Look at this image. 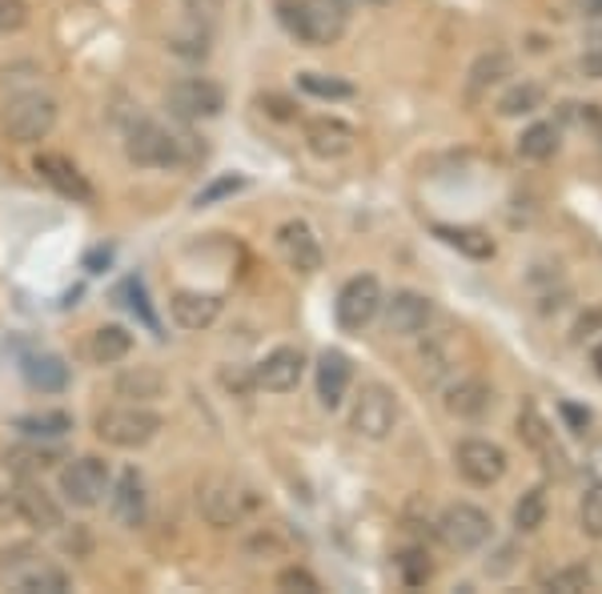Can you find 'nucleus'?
<instances>
[{
  "label": "nucleus",
  "mask_w": 602,
  "mask_h": 594,
  "mask_svg": "<svg viewBox=\"0 0 602 594\" xmlns=\"http://www.w3.org/2000/svg\"><path fill=\"white\" fill-rule=\"evenodd\" d=\"M282 21L302 45H333L350 25V0H282Z\"/></svg>",
  "instance_id": "nucleus-1"
},
{
  "label": "nucleus",
  "mask_w": 602,
  "mask_h": 594,
  "mask_svg": "<svg viewBox=\"0 0 602 594\" xmlns=\"http://www.w3.org/2000/svg\"><path fill=\"white\" fill-rule=\"evenodd\" d=\"M189 141L193 136H177L169 129H161L157 121H137L125 136V157L141 169H169V165H181L193 157Z\"/></svg>",
  "instance_id": "nucleus-2"
},
{
  "label": "nucleus",
  "mask_w": 602,
  "mask_h": 594,
  "mask_svg": "<svg viewBox=\"0 0 602 594\" xmlns=\"http://www.w3.org/2000/svg\"><path fill=\"white\" fill-rule=\"evenodd\" d=\"M0 582L13 586L21 594H64L69 591V574L61 567H52L37 550L28 546H13L0 555Z\"/></svg>",
  "instance_id": "nucleus-3"
},
{
  "label": "nucleus",
  "mask_w": 602,
  "mask_h": 594,
  "mask_svg": "<svg viewBox=\"0 0 602 594\" xmlns=\"http://www.w3.org/2000/svg\"><path fill=\"white\" fill-rule=\"evenodd\" d=\"M161 430V414H153L141 402L129 406H113L105 414H97V438L101 442L117 445V450H137V445L153 442Z\"/></svg>",
  "instance_id": "nucleus-4"
},
{
  "label": "nucleus",
  "mask_w": 602,
  "mask_h": 594,
  "mask_svg": "<svg viewBox=\"0 0 602 594\" xmlns=\"http://www.w3.org/2000/svg\"><path fill=\"white\" fill-rule=\"evenodd\" d=\"M57 129V100L49 93H21L4 105V133L16 145H37Z\"/></svg>",
  "instance_id": "nucleus-5"
},
{
  "label": "nucleus",
  "mask_w": 602,
  "mask_h": 594,
  "mask_svg": "<svg viewBox=\"0 0 602 594\" xmlns=\"http://www.w3.org/2000/svg\"><path fill=\"white\" fill-rule=\"evenodd\" d=\"M393 426H398V397L393 390L386 385L369 382L362 385V394L354 402V414H350V430L357 438H369V442H381V438H390Z\"/></svg>",
  "instance_id": "nucleus-6"
},
{
  "label": "nucleus",
  "mask_w": 602,
  "mask_h": 594,
  "mask_svg": "<svg viewBox=\"0 0 602 594\" xmlns=\"http://www.w3.org/2000/svg\"><path fill=\"white\" fill-rule=\"evenodd\" d=\"M378 310H381V285L378 277H369V273L350 277V282L342 285L338 301H333V318H338V325H342L345 334L366 330V325L378 318Z\"/></svg>",
  "instance_id": "nucleus-7"
},
{
  "label": "nucleus",
  "mask_w": 602,
  "mask_h": 594,
  "mask_svg": "<svg viewBox=\"0 0 602 594\" xmlns=\"http://www.w3.org/2000/svg\"><path fill=\"white\" fill-rule=\"evenodd\" d=\"M491 531H494L491 514L482 507H474V502H455L438 519V534H442V543L450 550H479V546L491 543Z\"/></svg>",
  "instance_id": "nucleus-8"
},
{
  "label": "nucleus",
  "mask_w": 602,
  "mask_h": 594,
  "mask_svg": "<svg viewBox=\"0 0 602 594\" xmlns=\"http://www.w3.org/2000/svg\"><path fill=\"white\" fill-rule=\"evenodd\" d=\"M61 495L64 502H73L81 510L97 507L101 498L109 495V462L93 459V454L69 462L61 471Z\"/></svg>",
  "instance_id": "nucleus-9"
},
{
  "label": "nucleus",
  "mask_w": 602,
  "mask_h": 594,
  "mask_svg": "<svg viewBox=\"0 0 602 594\" xmlns=\"http://www.w3.org/2000/svg\"><path fill=\"white\" fill-rule=\"evenodd\" d=\"M165 105L181 121H201V117H217L225 109V93L222 85H213L205 76H185L165 93Z\"/></svg>",
  "instance_id": "nucleus-10"
},
{
  "label": "nucleus",
  "mask_w": 602,
  "mask_h": 594,
  "mask_svg": "<svg viewBox=\"0 0 602 594\" xmlns=\"http://www.w3.org/2000/svg\"><path fill=\"white\" fill-rule=\"evenodd\" d=\"M455 466L470 486H494L506 474V450L486 438H467L455 450Z\"/></svg>",
  "instance_id": "nucleus-11"
},
{
  "label": "nucleus",
  "mask_w": 602,
  "mask_h": 594,
  "mask_svg": "<svg viewBox=\"0 0 602 594\" xmlns=\"http://www.w3.org/2000/svg\"><path fill=\"white\" fill-rule=\"evenodd\" d=\"M302 373H306V354L297 346H278L258 361L253 382H258L261 390H270V394H290V390H297Z\"/></svg>",
  "instance_id": "nucleus-12"
},
{
  "label": "nucleus",
  "mask_w": 602,
  "mask_h": 594,
  "mask_svg": "<svg viewBox=\"0 0 602 594\" xmlns=\"http://www.w3.org/2000/svg\"><path fill=\"white\" fill-rule=\"evenodd\" d=\"M381 306H386V325H390V334H398V337L422 334L434 318L430 297L418 294V289H398L390 301L381 297Z\"/></svg>",
  "instance_id": "nucleus-13"
},
{
  "label": "nucleus",
  "mask_w": 602,
  "mask_h": 594,
  "mask_svg": "<svg viewBox=\"0 0 602 594\" xmlns=\"http://www.w3.org/2000/svg\"><path fill=\"white\" fill-rule=\"evenodd\" d=\"M222 310H225L222 297L205 294V289H177L169 297V313L181 330H210L222 318Z\"/></svg>",
  "instance_id": "nucleus-14"
},
{
  "label": "nucleus",
  "mask_w": 602,
  "mask_h": 594,
  "mask_svg": "<svg viewBox=\"0 0 602 594\" xmlns=\"http://www.w3.org/2000/svg\"><path fill=\"white\" fill-rule=\"evenodd\" d=\"M33 169L40 174V181H49L61 198L69 201H93V186L85 181V174L76 169L69 157H61V153H37V162H33Z\"/></svg>",
  "instance_id": "nucleus-15"
},
{
  "label": "nucleus",
  "mask_w": 602,
  "mask_h": 594,
  "mask_svg": "<svg viewBox=\"0 0 602 594\" xmlns=\"http://www.w3.org/2000/svg\"><path fill=\"white\" fill-rule=\"evenodd\" d=\"M278 246H282L285 261H290L297 273H318L321 261H326L321 241L314 237V229H309L306 222H285L282 229H278Z\"/></svg>",
  "instance_id": "nucleus-16"
},
{
  "label": "nucleus",
  "mask_w": 602,
  "mask_h": 594,
  "mask_svg": "<svg viewBox=\"0 0 602 594\" xmlns=\"http://www.w3.org/2000/svg\"><path fill=\"white\" fill-rule=\"evenodd\" d=\"M13 510L28 526H37V531H61L64 526V510L57 507V498L45 495L37 483H21L13 490Z\"/></svg>",
  "instance_id": "nucleus-17"
},
{
  "label": "nucleus",
  "mask_w": 602,
  "mask_h": 594,
  "mask_svg": "<svg viewBox=\"0 0 602 594\" xmlns=\"http://www.w3.org/2000/svg\"><path fill=\"white\" fill-rule=\"evenodd\" d=\"M354 141L357 133L345 121H338V117H314V121H306V145L318 157H345L354 148Z\"/></svg>",
  "instance_id": "nucleus-18"
},
{
  "label": "nucleus",
  "mask_w": 602,
  "mask_h": 594,
  "mask_svg": "<svg viewBox=\"0 0 602 594\" xmlns=\"http://www.w3.org/2000/svg\"><path fill=\"white\" fill-rule=\"evenodd\" d=\"M350 378H354V366L345 358L342 349H326L318 358V397L326 409L342 406L345 390H350Z\"/></svg>",
  "instance_id": "nucleus-19"
},
{
  "label": "nucleus",
  "mask_w": 602,
  "mask_h": 594,
  "mask_svg": "<svg viewBox=\"0 0 602 594\" xmlns=\"http://www.w3.org/2000/svg\"><path fill=\"white\" fill-rule=\"evenodd\" d=\"M491 402H494L491 385L479 382V378H458V382L446 390V409H450L455 418H462V421L482 418V414L491 409Z\"/></svg>",
  "instance_id": "nucleus-20"
},
{
  "label": "nucleus",
  "mask_w": 602,
  "mask_h": 594,
  "mask_svg": "<svg viewBox=\"0 0 602 594\" xmlns=\"http://www.w3.org/2000/svg\"><path fill=\"white\" fill-rule=\"evenodd\" d=\"M109 495H113V519L121 522V526H141L145 522V483H141V474L125 471Z\"/></svg>",
  "instance_id": "nucleus-21"
},
{
  "label": "nucleus",
  "mask_w": 602,
  "mask_h": 594,
  "mask_svg": "<svg viewBox=\"0 0 602 594\" xmlns=\"http://www.w3.org/2000/svg\"><path fill=\"white\" fill-rule=\"evenodd\" d=\"M201 514L213 522V526H234L246 514V498L237 495L234 483H210L201 490Z\"/></svg>",
  "instance_id": "nucleus-22"
},
{
  "label": "nucleus",
  "mask_w": 602,
  "mask_h": 594,
  "mask_svg": "<svg viewBox=\"0 0 602 594\" xmlns=\"http://www.w3.org/2000/svg\"><path fill=\"white\" fill-rule=\"evenodd\" d=\"M21 370H25V382L33 385V390H40V394H61L64 385H69V366H64L57 354H45V349L28 354V358L21 361Z\"/></svg>",
  "instance_id": "nucleus-23"
},
{
  "label": "nucleus",
  "mask_w": 602,
  "mask_h": 594,
  "mask_svg": "<svg viewBox=\"0 0 602 594\" xmlns=\"http://www.w3.org/2000/svg\"><path fill=\"white\" fill-rule=\"evenodd\" d=\"M117 397H125V402H153V397L165 394V373L153 370V366H133V370H125L121 378H117Z\"/></svg>",
  "instance_id": "nucleus-24"
},
{
  "label": "nucleus",
  "mask_w": 602,
  "mask_h": 594,
  "mask_svg": "<svg viewBox=\"0 0 602 594\" xmlns=\"http://www.w3.org/2000/svg\"><path fill=\"white\" fill-rule=\"evenodd\" d=\"M434 237H442L446 246L458 249V253H467V258H474V261L494 258V241L482 234V229H474V225H434Z\"/></svg>",
  "instance_id": "nucleus-25"
},
{
  "label": "nucleus",
  "mask_w": 602,
  "mask_h": 594,
  "mask_svg": "<svg viewBox=\"0 0 602 594\" xmlns=\"http://www.w3.org/2000/svg\"><path fill=\"white\" fill-rule=\"evenodd\" d=\"M13 426L25 438H61V433L73 430V418L64 409H40V414H21Z\"/></svg>",
  "instance_id": "nucleus-26"
},
{
  "label": "nucleus",
  "mask_w": 602,
  "mask_h": 594,
  "mask_svg": "<svg viewBox=\"0 0 602 594\" xmlns=\"http://www.w3.org/2000/svg\"><path fill=\"white\" fill-rule=\"evenodd\" d=\"M93 358L101 366H113V361L129 358V349H133V334L125 330V325H101L97 334H93Z\"/></svg>",
  "instance_id": "nucleus-27"
},
{
  "label": "nucleus",
  "mask_w": 602,
  "mask_h": 594,
  "mask_svg": "<svg viewBox=\"0 0 602 594\" xmlns=\"http://www.w3.org/2000/svg\"><path fill=\"white\" fill-rule=\"evenodd\" d=\"M57 462H64V450L61 445H16V450H9L4 454V466H13V471H49V466H57Z\"/></svg>",
  "instance_id": "nucleus-28"
},
{
  "label": "nucleus",
  "mask_w": 602,
  "mask_h": 594,
  "mask_svg": "<svg viewBox=\"0 0 602 594\" xmlns=\"http://www.w3.org/2000/svg\"><path fill=\"white\" fill-rule=\"evenodd\" d=\"M554 148H558V124L551 121L530 124L527 133L518 136V153L527 162H546V157H554Z\"/></svg>",
  "instance_id": "nucleus-29"
},
{
  "label": "nucleus",
  "mask_w": 602,
  "mask_h": 594,
  "mask_svg": "<svg viewBox=\"0 0 602 594\" xmlns=\"http://www.w3.org/2000/svg\"><path fill=\"white\" fill-rule=\"evenodd\" d=\"M546 522V490L542 486H534V490H527V495L518 498L515 507V526L522 534H534Z\"/></svg>",
  "instance_id": "nucleus-30"
},
{
  "label": "nucleus",
  "mask_w": 602,
  "mask_h": 594,
  "mask_svg": "<svg viewBox=\"0 0 602 594\" xmlns=\"http://www.w3.org/2000/svg\"><path fill=\"white\" fill-rule=\"evenodd\" d=\"M297 85L306 88L309 97H321V100H350L354 97V85L342 81V76H326V73H302Z\"/></svg>",
  "instance_id": "nucleus-31"
},
{
  "label": "nucleus",
  "mask_w": 602,
  "mask_h": 594,
  "mask_svg": "<svg viewBox=\"0 0 602 594\" xmlns=\"http://www.w3.org/2000/svg\"><path fill=\"white\" fill-rule=\"evenodd\" d=\"M506 73H510V57H506V52H486V57H479L474 69H470V93H482L486 85L503 81Z\"/></svg>",
  "instance_id": "nucleus-32"
},
{
  "label": "nucleus",
  "mask_w": 602,
  "mask_h": 594,
  "mask_svg": "<svg viewBox=\"0 0 602 594\" xmlns=\"http://www.w3.org/2000/svg\"><path fill=\"white\" fill-rule=\"evenodd\" d=\"M542 105V88L539 85H510L498 97V112L503 117H522V112H534Z\"/></svg>",
  "instance_id": "nucleus-33"
},
{
  "label": "nucleus",
  "mask_w": 602,
  "mask_h": 594,
  "mask_svg": "<svg viewBox=\"0 0 602 594\" xmlns=\"http://www.w3.org/2000/svg\"><path fill=\"white\" fill-rule=\"evenodd\" d=\"M578 522H582V531H587L590 538H602V483L599 478L587 486V495L578 502Z\"/></svg>",
  "instance_id": "nucleus-34"
},
{
  "label": "nucleus",
  "mask_w": 602,
  "mask_h": 594,
  "mask_svg": "<svg viewBox=\"0 0 602 594\" xmlns=\"http://www.w3.org/2000/svg\"><path fill=\"white\" fill-rule=\"evenodd\" d=\"M237 189H246V177L225 174V177H217V181H210V186L201 189V193L193 198V205H197V210H210V205H217L222 198H234Z\"/></svg>",
  "instance_id": "nucleus-35"
},
{
  "label": "nucleus",
  "mask_w": 602,
  "mask_h": 594,
  "mask_svg": "<svg viewBox=\"0 0 602 594\" xmlns=\"http://www.w3.org/2000/svg\"><path fill=\"white\" fill-rule=\"evenodd\" d=\"M398 570H402V579H406V586H426L434 574V567L426 562V555L422 550H402L398 555Z\"/></svg>",
  "instance_id": "nucleus-36"
},
{
  "label": "nucleus",
  "mask_w": 602,
  "mask_h": 594,
  "mask_svg": "<svg viewBox=\"0 0 602 594\" xmlns=\"http://www.w3.org/2000/svg\"><path fill=\"white\" fill-rule=\"evenodd\" d=\"M121 297H129V301H125V306H129V310H133L137 318H141V322H145L149 330H153V334H161V325H157V313L149 310L145 285H141V282H133V277H129V282L121 285Z\"/></svg>",
  "instance_id": "nucleus-37"
},
{
  "label": "nucleus",
  "mask_w": 602,
  "mask_h": 594,
  "mask_svg": "<svg viewBox=\"0 0 602 594\" xmlns=\"http://www.w3.org/2000/svg\"><path fill=\"white\" fill-rule=\"evenodd\" d=\"M590 582H594V574H590L587 567H563L546 579V586H551V591H563V594H578V591H587Z\"/></svg>",
  "instance_id": "nucleus-38"
},
{
  "label": "nucleus",
  "mask_w": 602,
  "mask_h": 594,
  "mask_svg": "<svg viewBox=\"0 0 602 594\" xmlns=\"http://www.w3.org/2000/svg\"><path fill=\"white\" fill-rule=\"evenodd\" d=\"M28 25V0H0V37H13Z\"/></svg>",
  "instance_id": "nucleus-39"
},
{
  "label": "nucleus",
  "mask_w": 602,
  "mask_h": 594,
  "mask_svg": "<svg viewBox=\"0 0 602 594\" xmlns=\"http://www.w3.org/2000/svg\"><path fill=\"white\" fill-rule=\"evenodd\" d=\"M278 586H282V591H302V594H318L321 591V582L302 567L282 570V574H278Z\"/></svg>",
  "instance_id": "nucleus-40"
},
{
  "label": "nucleus",
  "mask_w": 602,
  "mask_h": 594,
  "mask_svg": "<svg viewBox=\"0 0 602 594\" xmlns=\"http://www.w3.org/2000/svg\"><path fill=\"white\" fill-rule=\"evenodd\" d=\"M563 418H566V426L575 433H582L590 426V409H578V406H570V402H563Z\"/></svg>",
  "instance_id": "nucleus-41"
},
{
  "label": "nucleus",
  "mask_w": 602,
  "mask_h": 594,
  "mask_svg": "<svg viewBox=\"0 0 602 594\" xmlns=\"http://www.w3.org/2000/svg\"><path fill=\"white\" fill-rule=\"evenodd\" d=\"M261 105H273V117H282V121H290V117H294V105H290V100L285 97H261Z\"/></svg>",
  "instance_id": "nucleus-42"
},
{
  "label": "nucleus",
  "mask_w": 602,
  "mask_h": 594,
  "mask_svg": "<svg viewBox=\"0 0 602 594\" xmlns=\"http://www.w3.org/2000/svg\"><path fill=\"white\" fill-rule=\"evenodd\" d=\"M109 258H113L109 249H93V253H88L85 265H88V270H93V273H101V265H109Z\"/></svg>",
  "instance_id": "nucleus-43"
},
{
  "label": "nucleus",
  "mask_w": 602,
  "mask_h": 594,
  "mask_svg": "<svg viewBox=\"0 0 602 594\" xmlns=\"http://www.w3.org/2000/svg\"><path fill=\"white\" fill-rule=\"evenodd\" d=\"M582 4V13L587 16H602V0H578Z\"/></svg>",
  "instance_id": "nucleus-44"
},
{
  "label": "nucleus",
  "mask_w": 602,
  "mask_h": 594,
  "mask_svg": "<svg viewBox=\"0 0 602 594\" xmlns=\"http://www.w3.org/2000/svg\"><path fill=\"white\" fill-rule=\"evenodd\" d=\"M590 361H594V373H599V378H602V342H599V346H594V354H590Z\"/></svg>",
  "instance_id": "nucleus-45"
},
{
  "label": "nucleus",
  "mask_w": 602,
  "mask_h": 594,
  "mask_svg": "<svg viewBox=\"0 0 602 594\" xmlns=\"http://www.w3.org/2000/svg\"><path fill=\"white\" fill-rule=\"evenodd\" d=\"M590 471H594V478H599V483H602V450H599V454H594V462H590Z\"/></svg>",
  "instance_id": "nucleus-46"
},
{
  "label": "nucleus",
  "mask_w": 602,
  "mask_h": 594,
  "mask_svg": "<svg viewBox=\"0 0 602 594\" xmlns=\"http://www.w3.org/2000/svg\"><path fill=\"white\" fill-rule=\"evenodd\" d=\"M366 4H386V0H366Z\"/></svg>",
  "instance_id": "nucleus-47"
}]
</instances>
